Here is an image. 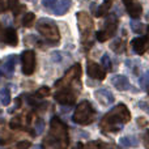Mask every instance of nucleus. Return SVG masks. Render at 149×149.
<instances>
[{"mask_svg": "<svg viewBox=\"0 0 149 149\" xmlns=\"http://www.w3.org/2000/svg\"><path fill=\"white\" fill-rule=\"evenodd\" d=\"M50 93H51V90H50L49 86H42L41 89H38V92H37V95L38 97H49Z\"/></svg>", "mask_w": 149, "mask_h": 149, "instance_id": "25", "label": "nucleus"}, {"mask_svg": "<svg viewBox=\"0 0 149 149\" xmlns=\"http://www.w3.org/2000/svg\"><path fill=\"white\" fill-rule=\"evenodd\" d=\"M139 107L143 109L144 111H147V113H149V106H148L145 102H140V103H139Z\"/></svg>", "mask_w": 149, "mask_h": 149, "instance_id": "32", "label": "nucleus"}, {"mask_svg": "<svg viewBox=\"0 0 149 149\" xmlns=\"http://www.w3.org/2000/svg\"><path fill=\"white\" fill-rule=\"evenodd\" d=\"M116 30H118V20H116V17L114 15H110L107 17V20H106L103 29L97 31L95 37H97V39L100 42H106L107 39L113 38L115 36Z\"/></svg>", "mask_w": 149, "mask_h": 149, "instance_id": "5", "label": "nucleus"}, {"mask_svg": "<svg viewBox=\"0 0 149 149\" xmlns=\"http://www.w3.org/2000/svg\"><path fill=\"white\" fill-rule=\"evenodd\" d=\"M31 149H43V148H42L41 145H34V147L31 148Z\"/></svg>", "mask_w": 149, "mask_h": 149, "instance_id": "35", "label": "nucleus"}, {"mask_svg": "<svg viewBox=\"0 0 149 149\" xmlns=\"http://www.w3.org/2000/svg\"><path fill=\"white\" fill-rule=\"evenodd\" d=\"M74 149H84V145H82L81 143H79V144H77L76 147H74Z\"/></svg>", "mask_w": 149, "mask_h": 149, "instance_id": "34", "label": "nucleus"}, {"mask_svg": "<svg viewBox=\"0 0 149 149\" xmlns=\"http://www.w3.org/2000/svg\"><path fill=\"white\" fill-rule=\"evenodd\" d=\"M103 145L97 141H90L86 145H84V149H102Z\"/></svg>", "mask_w": 149, "mask_h": 149, "instance_id": "26", "label": "nucleus"}, {"mask_svg": "<svg viewBox=\"0 0 149 149\" xmlns=\"http://www.w3.org/2000/svg\"><path fill=\"white\" fill-rule=\"evenodd\" d=\"M0 102L4 106H8L10 103V92L5 88L0 90Z\"/></svg>", "mask_w": 149, "mask_h": 149, "instance_id": "19", "label": "nucleus"}, {"mask_svg": "<svg viewBox=\"0 0 149 149\" xmlns=\"http://www.w3.org/2000/svg\"><path fill=\"white\" fill-rule=\"evenodd\" d=\"M76 94L77 93H74L73 88L67 86V88H62V89L58 90L54 94V98H55V101H58L62 105H72V103H74V101H76Z\"/></svg>", "mask_w": 149, "mask_h": 149, "instance_id": "8", "label": "nucleus"}, {"mask_svg": "<svg viewBox=\"0 0 149 149\" xmlns=\"http://www.w3.org/2000/svg\"><path fill=\"white\" fill-rule=\"evenodd\" d=\"M131 28H132V30H134L135 33H143V31H144V25H143L140 21H137V20L132 21Z\"/></svg>", "mask_w": 149, "mask_h": 149, "instance_id": "24", "label": "nucleus"}, {"mask_svg": "<svg viewBox=\"0 0 149 149\" xmlns=\"http://www.w3.org/2000/svg\"><path fill=\"white\" fill-rule=\"evenodd\" d=\"M111 5H113V0H105V1L98 7V10L95 12V16H97V17H103V16H106L109 13V10H110Z\"/></svg>", "mask_w": 149, "mask_h": 149, "instance_id": "16", "label": "nucleus"}, {"mask_svg": "<svg viewBox=\"0 0 149 149\" xmlns=\"http://www.w3.org/2000/svg\"><path fill=\"white\" fill-rule=\"evenodd\" d=\"M111 49H113L115 52H119V54H120V52H123L124 49H126V43H124L122 39H118L115 43L111 45Z\"/></svg>", "mask_w": 149, "mask_h": 149, "instance_id": "22", "label": "nucleus"}, {"mask_svg": "<svg viewBox=\"0 0 149 149\" xmlns=\"http://www.w3.org/2000/svg\"><path fill=\"white\" fill-rule=\"evenodd\" d=\"M21 64H22V72L26 76H30L36 70V54L31 50H26L21 55Z\"/></svg>", "mask_w": 149, "mask_h": 149, "instance_id": "7", "label": "nucleus"}, {"mask_svg": "<svg viewBox=\"0 0 149 149\" xmlns=\"http://www.w3.org/2000/svg\"><path fill=\"white\" fill-rule=\"evenodd\" d=\"M34 21H36V15H34V13H31V12H29V13H26V15L24 16L22 25L25 26V28H30V26H33Z\"/></svg>", "mask_w": 149, "mask_h": 149, "instance_id": "20", "label": "nucleus"}, {"mask_svg": "<svg viewBox=\"0 0 149 149\" xmlns=\"http://www.w3.org/2000/svg\"><path fill=\"white\" fill-rule=\"evenodd\" d=\"M77 24H79V29L81 31V36L84 38V42L86 38H89L90 33H92L93 28H94V24L93 20L90 18V16L85 12H79L77 13Z\"/></svg>", "mask_w": 149, "mask_h": 149, "instance_id": "6", "label": "nucleus"}, {"mask_svg": "<svg viewBox=\"0 0 149 149\" xmlns=\"http://www.w3.org/2000/svg\"><path fill=\"white\" fill-rule=\"evenodd\" d=\"M148 93H149V86H148Z\"/></svg>", "mask_w": 149, "mask_h": 149, "instance_id": "37", "label": "nucleus"}, {"mask_svg": "<svg viewBox=\"0 0 149 149\" xmlns=\"http://www.w3.org/2000/svg\"><path fill=\"white\" fill-rule=\"evenodd\" d=\"M119 143H120L122 145H124V147H136V145L139 144V141L136 140V137H134V136H124V137H120Z\"/></svg>", "mask_w": 149, "mask_h": 149, "instance_id": "17", "label": "nucleus"}, {"mask_svg": "<svg viewBox=\"0 0 149 149\" xmlns=\"http://www.w3.org/2000/svg\"><path fill=\"white\" fill-rule=\"evenodd\" d=\"M0 76H1V71H0Z\"/></svg>", "mask_w": 149, "mask_h": 149, "instance_id": "36", "label": "nucleus"}, {"mask_svg": "<svg viewBox=\"0 0 149 149\" xmlns=\"http://www.w3.org/2000/svg\"><path fill=\"white\" fill-rule=\"evenodd\" d=\"M143 144L147 149H149V130H145L144 135H143Z\"/></svg>", "mask_w": 149, "mask_h": 149, "instance_id": "28", "label": "nucleus"}, {"mask_svg": "<svg viewBox=\"0 0 149 149\" xmlns=\"http://www.w3.org/2000/svg\"><path fill=\"white\" fill-rule=\"evenodd\" d=\"M94 109L92 107L90 102L88 101H82L77 105L76 110L73 113V122L77 124H81V126H86V124H90L93 120H94Z\"/></svg>", "mask_w": 149, "mask_h": 149, "instance_id": "3", "label": "nucleus"}, {"mask_svg": "<svg viewBox=\"0 0 149 149\" xmlns=\"http://www.w3.org/2000/svg\"><path fill=\"white\" fill-rule=\"evenodd\" d=\"M70 7H71L70 0H59L54 8V13L56 16H62V15H64V13H67V10L70 9Z\"/></svg>", "mask_w": 149, "mask_h": 149, "instance_id": "15", "label": "nucleus"}, {"mask_svg": "<svg viewBox=\"0 0 149 149\" xmlns=\"http://www.w3.org/2000/svg\"><path fill=\"white\" fill-rule=\"evenodd\" d=\"M37 30L39 31V34L42 37H45L49 41H55L58 43V41L60 38L58 26L55 25L54 21L49 20V18H41L37 24Z\"/></svg>", "mask_w": 149, "mask_h": 149, "instance_id": "4", "label": "nucleus"}, {"mask_svg": "<svg viewBox=\"0 0 149 149\" xmlns=\"http://www.w3.org/2000/svg\"><path fill=\"white\" fill-rule=\"evenodd\" d=\"M4 41H5V43L9 45V46H17V43H18L17 31L13 28H8L4 33Z\"/></svg>", "mask_w": 149, "mask_h": 149, "instance_id": "14", "label": "nucleus"}, {"mask_svg": "<svg viewBox=\"0 0 149 149\" xmlns=\"http://www.w3.org/2000/svg\"><path fill=\"white\" fill-rule=\"evenodd\" d=\"M5 10H7V4L4 0H0V13L5 12Z\"/></svg>", "mask_w": 149, "mask_h": 149, "instance_id": "31", "label": "nucleus"}, {"mask_svg": "<svg viewBox=\"0 0 149 149\" xmlns=\"http://www.w3.org/2000/svg\"><path fill=\"white\" fill-rule=\"evenodd\" d=\"M101 64H102V67L105 71L111 70V60H110V58H109L107 54H105L102 58H101Z\"/></svg>", "mask_w": 149, "mask_h": 149, "instance_id": "23", "label": "nucleus"}, {"mask_svg": "<svg viewBox=\"0 0 149 149\" xmlns=\"http://www.w3.org/2000/svg\"><path fill=\"white\" fill-rule=\"evenodd\" d=\"M86 72L92 79H95V80H103L106 77L105 70L101 65H98L97 63L90 62V60L86 64Z\"/></svg>", "mask_w": 149, "mask_h": 149, "instance_id": "9", "label": "nucleus"}, {"mask_svg": "<svg viewBox=\"0 0 149 149\" xmlns=\"http://www.w3.org/2000/svg\"><path fill=\"white\" fill-rule=\"evenodd\" d=\"M94 95H95V98H97V101L100 103H102V105H105V106H107V105H111V103L114 102V95H113V93L110 92V90H107V89H98V90H95V93H94Z\"/></svg>", "mask_w": 149, "mask_h": 149, "instance_id": "12", "label": "nucleus"}, {"mask_svg": "<svg viewBox=\"0 0 149 149\" xmlns=\"http://www.w3.org/2000/svg\"><path fill=\"white\" fill-rule=\"evenodd\" d=\"M30 147V141H20L17 144V149H29Z\"/></svg>", "mask_w": 149, "mask_h": 149, "instance_id": "30", "label": "nucleus"}, {"mask_svg": "<svg viewBox=\"0 0 149 149\" xmlns=\"http://www.w3.org/2000/svg\"><path fill=\"white\" fill-rule=\"evenodd\" d=\"M124 5L127 8V12L130 13L132 18H139L143 13V8L137 0H123Z\"/></svg>", "mask_w": 149, "mask_h": 149, "instance_id": "10", "label": "nucleus"}, {"mask_svg": "<svg viewBox=\"0 0 149 149\" xmlns=\"http://www.w3.org/2000/svg\"><path fill=\"white\" fill-rule=\"evenodd\" d=\"M130 119H131L130 110L127 109L126 105L120 103L103 116L102 122H101V127L105 131H119L123 124L130 122Z\"/></svg>", "mask_w": 149, "mask_h": 149, "instance_id": "2", "label": "nucleus"}, {"mask_svg": "<svg viewBox=\"0 0 149 149\" xmlns=\"http://www.w3.org/2000/svg\"><path fill=\"white\" fill-rule=\"evenodd\" d=\"M111 82H113V85L118 90L130 89V81L126 76H123V74H116V76H114L113 79H111Z\"/></svg>", "mask_w": 149, "mask_h": 149, "instance_id": "13", "label": "nucleus"}, {"mask_svg": "<svg viewBox=\"0 0 149 149\" xmlns=\"http://www.w3.org/2000/svg\"><path fill=\"white\" fill-rule=\"evenodd\" d=\"M8 7H9V9L12 10L15 16H17L18 13L22 10V9H20V8H24L22 5L20 7V4H18V0H8Z\"/></svg>", "mask_w": 149, "mask_h": 149, "instance_id": "21", "label": "nucleus"}, {"mask_svg": "<svg viewBox=\"0 0 149 149\" xmlns=\"http://www.w3.org/2000/svg\"><path fill=\"white\" fill-rule=\"evenodd\" d=\"M16 60H17V56H15V55H12V56H9L8 58V62L5 63V65H4V70H5V72H8V73H12L13 71H15V65H16Z\"/></svg>", "mask_w": 149, "mask_h": 149, "instance_id": "18", "label": "nucleus"}, {"mask_svg": "<svg viewBox=\"0 0 149 149\" xmlns=\"http://www.w3.org/2000/svg\"><path fill=\"white\" fill-rule=\"evenodd\" d=\"M131 45H132V49H134V51L136 52V54H139V55L144 54V52L149 49V36L132 39Z\"/></svg>", "mask_w": 149, "mask_h": 149, "instance_id": "11", "label": "nucleus"}, {"mask_svg": "<svg viewBox=\"0 0 149 149\" xmlns=\"http://www.w3.org/2000/svg\"><path fill=\"white\" fill-rule=\"evenodd\" d=\"M43 127H45V123H43V120H41V119H39V120L37 122V126H36L37 134H42V132H43Z\"/></svg>", "mask_w": 149, "mask_h": 149, "instance_id": "29", "label": "nucleus"}, {"mask_svg": "<svg viewBox=\"0 0 149 149\" xmlns=\"http://www.w3.org/2000/svg\"><path fill=\"white\" fill-rule=\"evenodd\" d=\"M137 123L141 124V126H147V122L144 120V118H139V119H137Z\"/></svg>", "mask_w": 149, "mask_h": 149, "instance_id": "33", "label": "nucleus"}, {"mask_svg": "<svg viewBox=\"0 0 149 149\" xmlns=\"http://www.w3.org/2000/svg\"><path fill=\"white\" fill-rule=\"evenodd\" d=\"M56 3H58V0H42L43 7H46L47 9H54Z\"/></svg>", "mask_w": 149, "mask_h": 149, "instance_id": "27", "label": "nucleus"}, {"mask_svg": "<svg viewBox=\"0 0 149 149\" xmlns=\"http://www.w3.org/2000/svg\"><path fill=\"white\" fill-rule=\"evenodd\" d=\"M68 128L59 118H52L49 135L43 140V149H68Z\"/></svg>", "mask_w": 149, "mask_h": 149, "instance_id": "1", "label": "nucleus"}]
</instances>
